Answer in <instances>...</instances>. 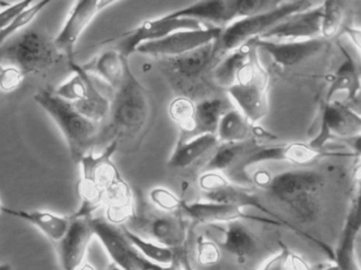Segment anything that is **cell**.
<instances>
[{"label": "cell", "mask_w": 361, "mask_h": 270, "mask_svg": "<svg viewBox=\"0 0 361 270\" xmlns=\"http://www.w3.org/2000/svg\"><path fill=\"white\" fill-rule=\"evenodd\" d=\"M115 92L107 118L109 122L106 135L120 147L122 140L135 138L145 130L151 116V101L147 90L133 73L130 64Z\"/></svg>", "instance_id": "cell-1"}, {"label": "cell", "mask_w": 361, "mask_h": 270, "mask_svg": "<svg viewBox=\"0 0 361 270\" xmlns=\"http://www.w3.org/2000/svg\"><path fill=\"white\" fill-rule=\"evenodd\" d=\"M118 149V143L111 141L102 153L90 152L80 160L81 178L78 193L81 204L71 219H92L96 211L104 207L107 192L123 179L113 160Z\"/></svg>", "instance_id": "cell-2"}, {"label": "cell", "mask_w": 361, "mask_h": 270, "mask_svg": "<svg viewBox=\"0 0 361 270\" xmlns=\"http://www.w3.org/2000/svg\"><path fill=\"white\" fill-rule=\"evenodd\" d=\"M323 185L324 181L319 173L298 170L272 176L265 189L300 221L310 223L320 211Z\"/></svg>", "instance_id": "cell-3"}, {"label": "cell", "mask_w": 361, "mask_h": 270, "mask_svg": "<svg viewBox=\"0 0 361 270\" xmlns=\"http://www.w3.org/2000/svg\"><path fill=\"white\" fill-rule=\"evenodd\" d=\"M35 101L56 124L66 141L71 159L79 164L98 140L100 125L86 119L71 103L59 98L51 90L37 92Z\"/></svg>", "instance_id": "cell-4"}, {"label": "cell", "mask_w": 361, "mask_h": 270, "mask_svg": "<svg viewBox=\"0 0 361 270\" xmlns=\"http://www.w3.org/2000/svg\"><path fill=\"white\" fill-rule=\"evenodd\" d=\"M267 87L268 75L255 47L236 73L234 83L228 88L230 97L250 123H257L267 115Z\"/></svg>", "instance_id": "cell-5"}, {"label": "cell", "mask_w": 361, "mask_h": 270, "mask_svg": "<svg viewBox=\"0 0 361 270\" xmlns=\"http://www.w3.org/2000/svg\"><path fill=\"white\" fill-rule=\"evenodd\" d=\"M60 56L54 39L37 30L27 31L13 43L0 48V65L13 67L25 77L45 73Z\"/></svg>", "instance_id": "cell-6"}, {"label": "cell", "mask_w": 361, "mask_h": 270, "mask_svg": "<svg viewBox=\"0 0 361 270\" xmlns=\"http://www.w3.org/2000/svg\"><path fill=\"white\" fill-rule=\"evenodd\" d=\"M314 5L317 4L314 1L306 0L283 1L280 7L271 11L235 20L223 29L219 39L215 41V56L221 52L235 50L251 39H259L279 23L300 12L312 9Z\"/></svg>", "instance_id": "cell-7"}, {"label": "cell", "mask_w": 361, "mask_h": 270, "mask_svg": "<svg viewBox=\"0 0 361 270\" xmlns=\"http://www.w3.org/2000/svg\"><path fill=\"white\" fill-rule=\"evenodd\" d=\"M202 28L206 27L197 20L161 16L155 20L143 22L130 32L114 39V47L111 49L117 50L123 58L128 59V56L135 54L137 48L142 44L158 41L177 31L198 30Z\"/></svg>", "instance_id": "cell-8"}, {"label": "cell", "mask_w": 361, "mask_h": 270, "mask_svg": "<svg viewBox=\"0 0 361 270\" xmlns=\"http://www.w3.org/2000/svg\"><path fill=\"white\" fill-rule=\"evenodd\" d=\"M116 1L102 0H79L73 4L62 29L54 39L56 50L64 54L69 61L73 60L78 43L86 29L94 22L102 10L113 6Z\"/></svg>", "instance_id": "cell-9"}, {"label": "cell", "mask_w": 361, "mask_h": 270, "mask_svg": "<svg viewBox=\"0 0 361 270\" xmlns=\"http://www.w3.org/2000/svg\"><path fill=\"white\" fill-rule=\"evenodd\" d=\"M223 28L206 27L198 30H183L172 33L158 41L142 44L136 49L137 54L147 56H164L178 58L219 39Z\"/></svg>", "instance_id": "cell-10"}, {"label": "cell", "mask_w": 361, "mask_h": 270, "mask_svg": "<svg viewBox=\"0 0 361 270\" xmlns=\"http://www.w3.org/2000/svg\"><path fill=\"white\" fill-rule=\"evenodd\" d=\"M361 119L358 113L341 102L327 103L323 111L321 130L312 142L314 149H321L331 138L354 140L360 138Z\"/></svg>", "instance_id": "cell-11"}, {"label": "cell", "mask_w": 361, "mask_h": 270, "mask_svg": "<svg viewBox=\"0 0 361 270\" xmlns=\"http://www.w3.org/2000/svg\"><path fill=\"white\" fill-rule=\"evenodd\" d=\"M94 236L100 240L111 263L122 270H139L140 253L124 235L121 227L111 225L102 219H90Z\"/></svg>", "instance_id": "cell-12"}, {"label": "cell", "mask_w": 361, "mask_h": 270, "mask_svg": "<svg viewBox=\"0 0 361 270\" xmlns=\"http://www.w3.org/2000/svg\"><path fill=\"white\" fill-rule=\"evenodd\" d=\"M322 4L291 16L264 33L259 39L266 41L295 42L318 39L322 20Z\"/></svg>", "instance_id": "cell-13"}, {"label": "cell", "mask_w": 361, "mask_h": 270, "mask_svg": "<svg viewBox=\"0 0 361 270\" xmlns=\"http://www.w3.org/2000/svg\"><path fill=\"white\" fill-rule=\"evenodd\" d=\"M181 211H183L191 219L200 221V223H209V225L228 223H232V221H257V223H267V225L284 227V225L280 221H274L269 217L247 214L242 208H238V207L221 204V202H208V200L191 202V204L183 202Z\"/></svg>", "instance_id": "cell-14"}, {"label": "cell", "mask_w": 361, "mask_h": 270, "mask_svg": "<svg viewBox=\"0 0 361 270\" xmlns=\"http://www.w3.org/2000/svg\"><path fill=\"white\" fill-rule=\"evenodd\" d=\"M94 236L90 219H71L68 230L59 242V259L63 270H77L85 262Z\"/></svg>", "instance_id": "cell-15"}, {"label": "cell", "mask_w": 361, "mask_h": 270, "mask_svg": "<svg viewBox=\"0 0 361 270\" xmlns=\"http://www.w3.org/2000/svg\"><path fill=\"white\" fill-rule=\"evenodd\" d=\"M168 18H187L213 24V27L221 28L229 26L235 20H240L238 14V0H210L200 1L185 9L177 10L172 13L166 14Z\"/></svg>", "instance_id": "cell-16"}, {"label": "cell", "mask_w": 361, "mask_h": 270, "mask_svg": "<svg viewBox=\"0 0 361 270\" xmlns=\"http://www.w3.org/2000/svg\"><path fill=\"white\" fill-rule=\"evenodd\" d=\"M322 155L323 152L321 149H314L307 143L290 142L269 145V147L263 145L261 149H257L245 160L240 171L246 177V168L261 162L276 160V161H288L295 164H307L318 159Z\"/></svg>", "instance_id": "cell-17"}, {"label": "cell", "mask_w": 361, "mask_h": 270, "mask_svg": "<svg viewBox=\"0 0 361 270\" xmlns=\"http://www.w3.org/2000/svg\"><path fill=\"white\" fill-rule=\"evenodd\" d=\"M255 47L267 52L276 64L282 67L295 66L318 54L324 41L322 39H305V41L276 42L255 39Z\"/></svg>", "instance_id": "cell-18"}, {"label": "cell", "mask_w": 361, "mask_h": 270, "mask_svg": "<svg viewBox=\"0 0 361 270\" xmlns=\"http://www.w3.org/2000/svg\"><path fill=\"white\" fill-rule=\"evenodd\" d=\"M130 221H136V227L141 228L147 236L143 238L153 240L162 246L174 249L183 246L185 240V226L183 221L175 215L166 213V214L155 215V216L139 219L137 214Z\"/></svg>", "instance_id": "cell-19"}, {"label": "cell", "mask_w": 361, "mask_h": 270, "mask_svg": "<svg viewBox=\"0 0 361 270\" xmlns=\"http://www.w3.org/2000/svg\"><path fill=\"white\" fill-rule=\"evenodd\" d=\"M360 231L359 198L353 200L340 236L337 248L334 252L333 262L337 270H360L356 257V240Z\"/></svg>", "instance_id": "cell-20"}, {"label": "cell", "mask_w": 361, "mask_h": 270, "mask_svg": "<svg viewBox=\"0 0 361 270\" xmlns=\"http://www.w3.org/2000/svg\"><path fill=\"white\" fill-rule=\"evenodd\" d=\"M1 214L16 217L30 223L52 242H60L71 225V217L48 210H20L4 206Z\"/></svg>", "instance_id": "cell-21"}, {"label": "cell", "mask_w": 361, "mask_h": 270, "mask_svg": "<svg viewBox=\"0 0 361 270\" xmlns=\"http://www.w3.org/2000/svg\"><path fill=\"white\" fill-rule=\"evenodd\" d=\"M262 147L263 145H259L257 138H252L244 142L226 143L219 147L216 153L211 158L207 166V170L221 173L223 171L235 168L236 174L242 178L243 181H251L242 174L240 168L245 160Z\"/></svg>", "instance_id": "cell-22"}, {"label": "cell", "mask_w": 361, "mask_h": 270, "mask_svg": "<svg viewBox=\"0 0 361 270\" xmlns=\"http://www.w3.org/2000/svg\"><path fill=\"white\" fill-rule=\"evenodd\" d=\"M128 64V59L123 58L117 50L109 49L81 66L86 73L101 78L107 85L116 90L123 80Z\"/></svg>", "instance_id": "cell-23"}, {"label": "cell", "mask_w": 361, "mask_h": 270, "mask_svg": "<svg viewBox=\"0 0 361 270\" xmlns=\"http://www.w3.org/2000/svg\"><path fill=\"white\" fill-rule=\"evenodd\" d=\"M219 231L221 232V240L217 244L221 251H226L235 257L240 264L246 263L255 249V238L246 226L240 221H232Z\"/></svg>", "instance_id": "cell-24"}, {"label": "cell", "mask_w": 361, "mask_h": 270, "mask_svg": "<svg viewBox=\"0 0 361 270\" xmlns=\"http://www.w3.org/2000/svg\"><path fill=\"white\" fill-rule=\"evenodd\" d=\"M71 104L86 119L100 125L109 118L111 101L101 92L94 78L90 75L83 99Z\"/></svg>", "instance_id": "cell-25"}, {"label": "cell", "mask_w": 361, "mask_h": 270, "mask_svg": "<svg viewBox=\"0 0 361 270\" xmlns=\"http://www.w3.org/2000/svg\"><path fill=\"white\" fill-rule=\"evenodd\" d=\"M216 137L219 142L238 143L250 140L255 137V126L243 116L240 111L231 109L226 111L219 120Z\"/></svg>", "instance_id": "cell-26"}, {"label": "cell", "mask_w": 361, "mask_h": 270, "mask_svg": "<svg viewBox=\"0 0 361 270\" xmlns=\"http://www.w3.org/2000/svg\"><path fill=\"white\" fill-rule=\"evenodd\" d=\"M342 52L346 59L334 77L331 87L327 92V103L331 102L336 94H345L346 100L348 102H354L358 98L359 92H360V78H359L354 61L348 56L343 49H342Z\"/></svg>", "instance_id": "cell-27"}, {"label": "cell", "mask_w": 361, "mask_h": 270, "mask_svg": "<svg viewBox=\"0 0 361 270\" xmlns=\"http://www.w3.org/2000/svg\"><path fill=\"white\" fill-rule=\"evenodd\" d=\"M219 141L216 135H197L177 147L170 159L174 168H188L202 156L217 147Z\"/></svg>", "instance_id": "cell-28"}, {"label": "cell", "mask_w": 361, "mask_h": 270, "mask_svg": "<svg viewBox=\"0 0 361 270\" xmlns=\"http://www.w3.org/2000/svg\"><path fill=\"white\" fill-rule=\"evenodd\" d=\"M122 231L130 244L145 259L158 264V265L170 266L177 259L176 250L162 246L153 240L143 238L140 234L135 233L126 226H121Z\"/></svg>", "instance_id": "cell-29"}, {"label": "cell", "mask_w": 361, "mask_h": 270, "mask_svg": "<svg viewBox=\"0 0 361 270\" xmlns=\"http://www.w3.org/2000/svg\"><path fill=\"white\" fill-rule=\"evenodd\" d=\"M215 58V42L202 46L193 51L175 58L174 67L181 75L194 78L200 75Z\"/></svg>", "instance_id": "cell-30"}, {"label": "cell", "mask_w": 361, "mask_h": 270, "mask_svg": "<svg viewBox=\"0 0 361 270\" xmlns=\"http://www.w3.org/2000/svg\"><path fill=\"white\" fill-rule=\"evenodd\" d=\"M223 100L219 99H210L202 101L195 107V130L193 134L197 135H215L217 126L224 111Z\"/></svg>", "instance_id": "cell-31"}, {"label": "cell", "mask_w": 361, "mask_h": 270, "mask_svg": "<svg viewBox=\"0 0 361 270\" xmlns=\"http://www.w3.org/2000/svg\"><path fill=\"white\" fill-rule=\"evenodd\" d=\"M255 47V39H251V41L243 44L240 47L233 50V52L226 60H224L223 63L219 65L216 70H215L214 75L219 85L229 88L234 83L236 73H238L240 67L244 64L245 61L247 60Z\"/></svg>", "instance_id": "cell-32"}, {"label": "cell", "mask_w": 361, "mask_h": 270, "mask_svg": "<svg viewBox=\"0 0 361 270\" xmlns=\"http://www.w3.org/2000/svg\"><path fill=\"white\" fill-rule=\"evenodd\" d=\"M281 250L278 254L268 259L259 270H314V266L308 265L307 262L293 252L284 243H280Z\"/></svg>", "instance_id": "cell-33"}, {"label": "cell", "mask_w": 361, "mask_h": 270, "mask_svg": "<svg viewBox=\"0 0 361 270\" xmlns=\"http://www.w3.org/2000/svg\"><path fill=\"white\" fill-rule=\"evenodd\" d=\"M196 105L185 97H178L171 102L169 113L183 132L193 134L195 130Z\"/></svg>", "instance_id": "cell-34"}, {"label": "cell", "mask_w": 361, "mask_h": 270, "mask_svg": "<svg viewBox=\"0 0 361 270\" xmlns=\"http://www.w3.org/2000/svg\"><path fill=\"white\" fill-rule=\"evenodd\" d=\"M49 4L50 1H47V0L37 1V3L33 1L31 6L24 10L11 24L8 25L3 30H0V48H3L14 35L31 24Z\"/></svg>", "instance_id": "cell-35"}, {"label": "cell", "mask_w": 361, "mask_h": 270, "mask_svg": "<svg viewBox=\"0 0 361 270\" xmlns=\"http://www.w3.org/2000/svg\"><path fill=\"white\" fill-rule=\"evenodd\" d=\"M344 4L341 1L322 3L323 14L321 20L320 35L331 39L339 32L344 20Z\"/></svg>", "instance_id": "cell-36"}, {"label": "cell", "mask_w": 361, "mask_h": 270, "mask_svg": "<svg viewBox=\"0 0 361 270\" xmlns=\"http://www.w3.org/2000/svg\"><path fill=\"white\" fill-rule=\"evenodd\" d=\"M149 200L152 204L162 212L174 213L181 210L183 202L171 190L164 187H155L149 191Z\"/></svg>", "instance_id": "cell-37"}, {"label": "cell", "mask_w": 361, "mask_h": 270, "mask_svg": "<svg viewBox=\"0 0 361 270\" xmlns=\"http://www.w3.org/2000/svg\"><path fill=\"white\" fill-rule=\"evenodd\" d=\"M196 259L204 266H213L219 263L221 259V249L214 240L198 236L196 242Z\"/></svg>", "instance_id": "cell-38"}, {"label": "cell", "mask_w": 361, "mask_h": 270, "mask_svg": "<svg viewBox=\"0 0 361 270\" xmlns=\"http://www.w3.org/2000/svg\"><path fill=\"white\" fill-rule=\"evenodd\" d=\"M282 4L283 1L278 0H238L240 20L271 11L280 7Z\"/></svg>", "instance_id": "cell-39"}, {"label": "cell", "mask_w": 361, "mask_h": 270, "mask_svg": "<svg viewBox=\"0 0 361 270\" xmlns=\"http://www.w3.org/2000/svg\"><path fill=\"white\" fill-rule=\"evenodd\" d=\"M25 79L26 77L18 69L0 65V92L1 94H9L18 90Z\"/></svg>", "instance_id": "cell-40"}, {"label": "cell", "mask_w": 361, "mask_h": 270, "mask_svg": "<svg viewBox=\"0 0 361 270\" xmlns=\"http://www.w3.org/2000/svg\"><path fill=\"white\" fill-rule=\"evenodd\" d=\"M229 178L217 171H207L200 177L198 185L204 194L212 193L229 183Z\"/></svg>", "instance_id": "cell-41"}, {"label": "cell", "mask_w": 361, "mask_h": 270, "mask_svg": "<svg viewBox=\"0 0 361 270\" xmlns=\"http://www.w3.org/2000/svg\"><path fill=\"white\" fill-rule=\"evenodd\" d=\"M33 1H14L11 6L0 10V30L11 24Z\"/></svg>", "instance_id": "cell-42"}, {"label": "cell", "mask_w": 361, "mask_h": 270, "mask_svg": "<svg viewBox=\"0 0 361 270\" xmlns=\"http://www.w3.org/2000/svg\"><path fill=\"white\" fill-rule=\"evenodd\" d=\"M345 35L350 37V41L356 46L357 49H360V30L355 28H345Z\"/></svg>", "instance_id": "cell-43"}, {"label": "cell", "mask_w": 361, "mask_h": 270, "mask_svg": "<svg viewBox=\"0 0 361 270\" xmlns=\"http://www.w3.org/2000/svg\"><path fill=\"white\" fill-rule=\"evenodd\" d=\"M314 270H337L333 263L314 266Z\"/></svg>", "instance_id": "cell-44"}, {"label": "cell", "mask_w": 361, "mask_h": 270, "mask_svg": "<svg viewBox=\"0 0 361 270\" xmlns=\"http://www.w3.org/2000/svg\"><path fill=\"white\" fill-rule=\"evenodd\" d=\"M77 270H97V269L94 265H92V264L86 263V262H84V263L82 264V265L80 266V267L78 268Z\"/></svg>", "instance_id": "cell-45"}, {"label": "cell", "mask_w": 361, "mask_h": 270, "mask_svg": "<svg viewBox=\"0 0 361 270\" xmlns=\"http://www.w3.org/2000/svg\"><path fill=\"white\" fill-rule=\"evenodd\" d=\"M0 270H13L9 263L0 264Z\"/></svg>", "instance_id": "cell-46"}, {"label": "cell", "mask_w": 361, "mask_h": 270, "mask_svg": "<svg viewBox=\"0 0 361 270\" xmlns=\"http://www.w3.org/2000/svg\"><path fill=\"white\" fill-rule=\"evenodd\" d=\"M107 270H122L120 269L119 267H117V266L115 265V264L111 263L109 265V268H107Z\"/></svg>", "instance_id": "cell-47"}, {"label": "cell", "mask_w": 361, "mask_h": 270, "mask_svg": "<svg viewBox=\"0 0 361 270\" xmlns=\"http://www.w3.org/2000/svg\"><path fill=\"white\" fill-rule=\"evenodd\" d=\"M4 204L3 202H1V200H0V214H1V211H3Z\"/></svg>", "instance_id": "cell-48"}, {"label": "cell", "mask_w": 361, "mask_h": 270, "mask_svg": "<svg viewBox=\"0 0 361 270\" xmlns=\"http://www.w3.org/2000/svg\"><path fill=\"white\" fill-rule=\"evenodd\" d=\"M1 94H1V92H0V96H1Z\"/></svg>", "instance_id": "cell-49"}]
</instances>
